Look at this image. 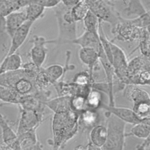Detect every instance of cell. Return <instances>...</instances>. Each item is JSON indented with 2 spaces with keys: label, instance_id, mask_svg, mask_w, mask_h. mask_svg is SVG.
Segmentation results:
<instances>
[{
  "label": "cell",
  "instance_id": "obj_12",
  "mask_svg": "<svg viewBox=\"0 0 150 150\" xmlns=\"http://www.w3.org/2000/svg\"><path fill=\"white\" fill-rule=\"evenodd\" d=\"M0 128L1 130V139L6 145L12 149L20 148L18 136L13 130L4 115L0 113Z\"/></svg>",
  "mask_w": 150,
  "mask_h": 150
},
{
  "label": "cell",
  "instance_id": "obj_7",
  "mask_svg": "<svg viewBox=\"0 0 150 150\" xmlns=\"http://www.w3.org/2000/svg\"><path fill=\"white\" fill-rule=\"evenodd\" d=\"M20 118L16 130V135L36 129L43 121V113L34 110L23 109L19 107Z\"/></svg>",
  "mask_w": 150,
  "mask_h": 150
},
{
  "label": "cell",
  "instance_id": "obj_23",
  "mask_svg": "<svg viewBox=\"0 0 150 150\" xmlns=\"http://www.w3.org/2000/svg\"><path fill=\"white\" fill-rule=\"evenodd\" d=\"M150 134V118L146 119L141 122L134 124L131 128L129 132L126 133V137L134 136L141 139H146L149 137Z\"/></svg>",
  "mask_w": 150,
  "mask_h": 150
},
{
  "label": "cell",
  "instance_id": "obj_31",
  "mask_svg": "<svg viewBox=\"0 0 150 150\" xmlns=\"http://www.w3.org/2000/svg\"><path fill=\"white\" fill-rule=\"evenodd\" d=\"M141 121L150 118V102H141L133 104L132 109Z\"/></svg>",
  "mask_w": 150,
  "mask_h": 150
},
{
  "label": "cell",
  "instance_id": "obj_33",
  "mask_svg": "<svg viewBox=\"0 0 150 150\" xmlns=\"http://www.w3.org/2000/svg\"><path fill=\"white\" fill-rule=\"evenodd\" d=\"M73 83L79 86H93L94 80L92 79L88 72V71H81L77 73L73 78Z\"/></svg>",
  "mask_w": 150,
  "mask_h": 150
},
{
  "label": "cell",
  "instance_id": "obj_35",
  "mask_svg": "<svg viewBox=\"0 0 150 150\" xmlns=\"http://www.w3.org/2000/svg\"><path fill=\"white\" fill-rule=\"evenodd\" d=\"M42 67H38L32 62H29L22 64L21 69L25 76L29 79L34 80L37 74L39 72Z\"/></svg>",
  "mask_w": 150,
  "mask_h": 150
},
{
  "label": "cell",
  "instance_id": "obj_46",
  "mask_svg": "<svg viewBox=\"0 0 150 150\" xmlns=\"http://www.w3.org/2000/svg\"><path fill=\"white\" fill-rule=\"evenodd\" d=\"M0 74H1V70H0Z\"/></svg>",
  "mask_w": 150,
  "mask_h": 150
},
{
  "label": "cell",
  "instance_id": "obj_2",
  "mask_svg": "<svg viewBox=\"0 0 150 150\" xmlns=\"http://www.w3.org/2000/svg\"><path fill=\"white\" fill-rule=\"evenodd\" d=\"M53 8L58 25V36L55 39L46 40V44L57 45L69 44L77 36V22L74 20L70 9L61 2Z\"/></svg>",
  "mask_w": 150,
  "mask_h": 150
},
{
  "label": "cell",
  "instance_id": "obj_19",
  "mask_svg": "<svg viewBox=\"0 0 150 150\" xmlns=\"http://www.w3.org/2000/svg\"><path fill=\"white\" fill-rule=\"evenodd\" d=\"M70 99L71 96H58V97L50 100L42 101V103L54 113L65 112L71 110Z\"/></svg>",
  "mask_w": 150,
  "mask_h": 150
},
{
  "label": "cell",
  "instance_id": "obj_45",
  "mask_svg": "<svg viewBox=\"0 0 150 150\" xmlns=\"http://www.w3.org/2000/svg\"><path fill=\"white\" fill-rule=\"evenodd\" d=\"M106 1H112V0H106ZM122 1H123L124 2V1H125V0H122Z\"/></svg>",
  "mask_w": 150,
  "mask_h": 150
},
{
  "label": "cell",
  "instance_id": "obj_9",
  "mask_svg": "<svg viewBox=\"0 0 150 150\" xmlns=\"http://www.w3.org/2000/svg\"><path fill=\"white\" fill-rule=\"evenodd\" d=\"M145 70H150L149 57L141 55L128 62L127 73L129 84L134 85L138 75Z\"/></svg>",
  "mask_w": 150,
  "mask_h": 150
},
{
  "label": "cell",
  "instance_id": "obj_3",
  "mask_svg": "<svg viewBox=\"0 0 150 150\" xmlns=\"http://www.w3.org/2000/svg\"><path fill=\"white\" fill-rule=\"evenodd\" d=\"M107 138L102 150H124L125 145L126 123L106 112Z\"/></svg>",
  "mask_w": 150,
  "mask_h": 150
},
{
  "label": "cell",
  "instance_id": "obj_24",
  "mask_svg": "<svg viewBox=\"0 0 150 150\" xmlns=\"http://www.w3.org/2000/svg\"><path fill=\"white\" fill-rule=\"evenodd\" d=\"M149 28H141L139 36L138 39L139 42L138 45L134 50H133L130 54H132L135 50L139 49L141 53V55L146 57H149Z\"/></svg>",
  "mask_w": 150,
  "mask_h": 150
},
{
  "label": "cell",
  "instance_id": "obj_28",
  "mask_svg": "<svg viewBox=\"0 0 150 150\" xmlns=\"http://www.w3.org/2000/svg\"><path fill=\"white\" fill-rule=\"evenodd\" d=\"M85 30L98 36V28L101 21L90 11L83 19Z\"/></svg>",
  "mask_w": 150,
  "mask_h": 150
},
{
  "label": "cell",
  "instance_id": "obj_26",
  "mask_svg": "<svg viewBox=\"0 0 150 150\" xmlns=\"http://www.w3.org/2000/svg\"><path fill=\"white\" fill-rule=\"evenodd\" d=\"M21 97L13 88L0 85V100L5 103L18 104Z\"/></svg>",
  "mask_w": 150,
  "mask_h": 150
},
{
  "label": "cell",
  "instance_id": "obj_21",
  "mask_svg": "<svg viewBox=\"0 0 150 150\" xmlns=\"http://www.w3.org/2000/svg\"><path fill=\"white\" fill-rule=\"evenodd\" d=\"M22 59L21 55L16 52L6 56L0 64L1 74L11 71L18 70L21 69Z\"/></svg>",
  "mask_w": 150,
  "mask_h": 150
},
{
  "label": "cell",
  "instance_id": "obj_30",
  "mask_svg": "<svg viewBox=\"0 0 150 150\" xmlns=\"http://www.w3.org/2000/svg\"><path fill=\"white\" fill-rule=\"evenodd\" d=\"M102 96L100 91L92 88L86 98V108L97 110L101 105Z\"/></svg>",
  "mask_w": 150,
  "mask_h": 150
},
{
  "label": "cell",
  "instance_id": "obj_6",
  "mask_svg": "<svg viewBox=\"0 0 150 150\" xmlns=\"http://www.w3.org/2000/svg\"><path fill=\"white\" fill-rule=\"evenodd\" d=\"M141 29L133 25L129 22V19L121 16L120 22L114 29L111 30V32L114 36L113 40L131 43L138 40Z\"/></svg>",
  "mask_w": 150,
  "mask_h": 150
},
{
  "label": "cell",
  "instance_id": "obj_1",
  "mask_svg": "<svg viewBox=\"0 0 150 150\" xmlns=\"http://www.w3.org/2000/svg\"><path fill=\"white\" fill-rule=\"evenodd\" d=\"M79 114L70 110L54 113L52 120V150H59L79 131Z\"/></svg>",
  "mask_w": 150,
  "mask_h": 150
},
{
  "label": "cell",
  "instance_id": "obj_40",
  "mask_svg": "<svg viewBox=\"0 0 150 150\" xmlns=\"http://www.w3.org/2000/svg\"><path fill=\"white\" fill-rule=\"evenodd\" d=\"M21 150H43V146L38 141L37 142L22 148Z\"/></svg>",
  "mask_w": 150,
  "mask_h": 150
},
{
  "label": "cell",
  "instance_id": "obj_42",
  "mask_svg": "<svg viewBox=\"0 0 150 150\" xmlns=\"http://www.w3.org/2000/svg\"><path fill=\"white\" fill-rule=\"evenodd\" d=\"M6 32L5 17L0 15V35Z\"/></svg>",
  "mask_w": 150,
  "mask_h": 150
},
{
  "label": "cell",
  "instance_id": "obj_11",
  "mask_svg": "<svg viewBox=\"0 0 150 150\" xmlns=\"http://www.w3.org/2000/svg\"><path fill=\"white\" fill-rule=\"evenodd\" d=\"M34 22L26 21L19 27L11 37V43L6 56L16 52L27 39Z\"/></svg>",
  "mask_w": 150,
  "mask_h": 150
},
{
  "label": "cell",
  "instance_id": "obj_34",
  "mask_svg": "<svg viewBox=\"0 0 150 150\" xmlns=\"http://www.w3.org/2000/svg\"><path fill=\"white\" fill-rule=\"evenodd\" d=\"M70 108L71 110L78 114L86 109V97L80 95L71 96L70 99Z\"/></svg>",
  "mask_w": 150,
  "mask_h": 150
},
{
  "label": "cell",
  "instance_id": "obj_10",
  "mask_svg": "<svg viewBox=\"0 0 150 150\" xmlns=\"http://www.w3.org/2000/svg\"><path fill=\"white\" fill-rule=\"evenodd\" d=\"M99 108L103 109L105 110L107 112L117 117L126 124L128 123L134 125L142 121L136 116L133 110L129 108L118 107H115V105L110 106L103 103L101 104Z\"/></svg>",
  "mask_w": 150,
  "mask_h": 150
},
{
  "label": "cell",
  "instance_id": "obj_39",
  "mask_svg": "<svg viewBox=\"0 0 150 150\" xmlns=\"http://www.w3.org/2000/svg\"><path fill=\"white\" fill-rule=\"evenodd\" d=\"M74 150H102L101 148H100L90 142L86 145H79L74 148Z\"/></svg>",
  "mask_w": 150,
  "mask_h": 150
},
{
  "label": "cell",
  "instance_id": "obj_41",
  "mask_svg": "<svg viewBox=\"0 0 150 150\" xmlns=\"http://www.w3.org/2000/svg\"><path fill=\"white\" fill-rule=\"evenodd\" d=\"M81 0H61V3L65 6L71 8L77 3H79Z\"/></svg>",
  "mask_w": 150,
  "mask_h": 150
},
{
  "label": "cell",
  "instance_id": "obj_43",
  "mask_svg": "<svg viewBox=\"0 0 150 150\" xmlns=\"http://www.w3.org/2000/svg\"><path fill=\"white\" fill-rule=\"evenodd\" d=\"M86 2H87V4H88V5L89 6L90 5H91V4H93V2H94L95 1H96L97 0H84Z\"/></svg>",
  "mask_w": 150,
  "mask_h": 150
},
{
  "label": "cell",
  "instance_id": "obj_14",
  "mask_svg": "<svg viewBox=\"0 0 150 150\" xmlns=\"http://www.w3.org/2000/svg\"><path fill=\"white\" fill-rule=\"evenodd\" d=\"M6 32L11 38L15 32L26 21L25 10L13 12L5 17Z\"/></svg>",
  "mask_w": 150,
  "mask_h": 150
},
{
  "label": "cell",
  "instance_id": "obj_29",
  "mask_svg": "<svg viewBox=\"0 0 150 150\" xmlns=\"http://www.w3.org/2000/svg\"><path fill=\"white\" fill-rule=\"evenodd\" d=\"M89 11V6L84 0H81L70 9L71 15L76 22L83 21Z\"/></svg>",
  "mask_w": 150,
  "mask_h": 150
},
{
  "label": "cell",
  "instance_id": "obj_15",
  "mask_svg": "<svg viewBox=\"0 0 150 150\" xmlns=\"http://www.w3.org/2000/svg\"><path fill=\"white\" fill-rule=\"evenodd\" d=\"M99 115L96 110L86 108L79 114V129H90L98 124Z\"/></svg>",
  "mask_w": 150,
  "mask_h": 150
},
{
  "label": "cell",
  "instance_id": "obj_36",
  "mask_svg": "<svg viewBox=\"0 0 150 150\" xmlns=\"http://www.w3.org/2000/svg\"><path fill=\"white\" fill-rule=\"evenodd\" d=\"M129 22L136 27L139 28H149L150 23V16L149 11H147L144 15L137 16L134 18L129 19Z\"/></svg>",
  "mask_w": 150,
  "mask_h": 150
},
{
  "label": "cell",
  "instance_id": "obj_16",
  "mask_svg": "<svg viewBox=\"0 0 150 150\" xmlns=\"http://www.w3.org/2000/svg\"><path fill=\"white\" fill-rule=\"evenodd\" d=\"M12 88L21 96L35 94L38 91L35 87L34 80L25 76L23 71L14 83Z\"/></svg>",
  "mask_w": 150,
  "mask_h": 150
},
{
  "label": "cell",
  "instance_id": "obj_4",
  "mask_svg": "<svg viewBox=\"0 0 150 150\" xmlns=\"http://www.w3.org/2000/svg\"><path fill=\"white\" fill-rule=\"evenodd\" d=\"M88 6L90 11L101 22L110 24L111 30L114 29L120 22L121 16L110 1L97 0Z\"/></svg>",
  "mask_w": 150,
  "mask_h": 150
},
{
  "label": "cell",
  "instance_id": "obj_13",
  "mask_svg": "<svg viewBox=\"0 0 150 150\" xmlns=\"http://www.w3.org/2000/svg\"><path fill=\"white\" fill-rule=\"evenodd\" d=\"M79 57L80 61L87 66L89 75L94 80V70L99 63L98 52L93 48H80L79 51Z\"/></svg>",
  "mask_w": 150,
  "mask_h": 150
},
{
  "label": "cell",
  "instance_id": "obj_17",
  "mask_svg": "<svg viewBox=\"0 0 150 150\" xmlns=\"http://www.w3.org/2000/svg\"><path fill=\"white\" fill-rule=\"evenodd\" d=\"M69 44L79 45L80 46V48H93L98 52L101 46L98 36L95 35L87 30H85L80 36L77 37L76 39L71 40Z\"/></svg>",
  "mask_w": 150,
  "mask_h": 150
},
{
  "label": "cell",
  "instance_id": "obj_5",
  "mask_svg": "<svg viewBox=\"0 0 150 150\" xmlns=\"http://www.w3.org/2000/svg\"><path fill=\"white\" fill-rule=\"evenodd\" d=\"M110 47L111 50V63L116 77L122 83L125 85L129 84L127 73L128 61L124 51L111 40H110Z\"/></svg>",
  "mask_w": 150,
  "mask_h": 150
},
{
  "label": "cell",
  "instance_id": "obj_20",
  "mask_svg": "<svg viewBox=\"0 0 150 150\" xmlns=\"http://www.w3.org/2000/svg\"><path fill=\"white\" fill-rule=\"evenodd\" d=\"M29 0H0V15L6 17L9 14L25 8Z\"/></svg>",
  "mask_w": 150,
  "mask_h": 150
},
{
  "label": "cell",
  "instance_id": "obj_18",
  "mask_svg": "<svg viewBox=\"0 0 150 150\" xmlns=\"http://www.w3.org/2000/svg\"><path fill=\"white\" fill-rule=\"evenodd\" d=\"M124 90L126 97L133 104L141 102H150L148 93L142 88H139L135 85L127 84Z\"/></svg>",
  "mask_w": 150,
  "mask_h": 150
},
{
  "label": "cell",
  "instance_id": "obj_38",
  "mask_svg": "<svg viewBox=\"0 0 150 150\" xmlns=\"http://www.w3.org/2000/svg\"><path fill=\"white\" fill-rule=\"evenodd\" d=\"M61 0H29L30 3L36 4L46 8H54L60 2Z\"/></svg>",
  "mask_w": 150,
  "mask_h": 150
},
{
  "label": "cell",
  "instance_id": "obj_8",
  "mask_svg": "<svg viewBox=\"0 0 150 150\" xmlns=\"http://www.w3.org/2000/svg\"><path fill=\"white\" fill-rule=\"evenodd\" d=\"M33 46L30 50V57L31 62L39 67H42L45 63L47 54L46 39L45 37L35 35L30 40Z\"/></svg>",
  "mask_w": 150,
  "mask_h": 150
},
{
  "label": "cell",
  "instance_id": "obj_32",
  "mask_svg": "<svg viewBox=\"0 0 150 150\" xmlns=\"http://www.w3.org/2000/svg\"><path fill=\"white\" fill-rule=\"evenodd\" d=\"M34 83L38 90H46L51 84L49 77L42 67L34 79Z\"/></svg>",
  "mask_w": 150,
  "mask_h": 150
},
{
  "label": "cell",
  "instance_id": "obj_22",
  "mask_svg": "<svg viewBox=\"0 0 150 150\" xmlns=\"http://www.w3.org/2000/svg\"><path fill=\"white\" fill-rule=\"evenodd\" d=\"M107 138V128L101 124H97L90 129V142L101 148L104 145Z\"/></svg>",
  "mask_w": 150,
  "mask_h": 150
},
{
  "label": "cell",
  "instance_id": "obj_27",
  "mask_svg": "<svg viewBox=\"0 0 150 150\" xmlns=\"http://www.w3.org/2000/svg\"><path fill=\"white\" fill-rule=\"evenodd\" d=\"M24 10L27 20L35 22L36 20L42 17L45 8L40 5L30 3L25 8Z\"/></svg>",
  "mask_w": 150,
  "mask_h": 150
},
{
  "label": "cell",
  "instance_id": "obj_37",
  "mask_svg": "<svg viewBox=\"0 0 150 150\" xmlns=\"http://www.w3.org/2000/svg\"><path fill=\"white\" fill-rule=\"evenodd\" d=\"M150 83V70L142 71L137 77L134 85L137 86H149Z\"/></svg>",
  "mask_w": 150,
  "mask_h": 150
},
{
  "label": "cell",
  "instance_id": "obj_44",
  "mask_svg": "<svg viewBox=\"0 0 150 150\" xmlns=\"http://www.w3.org/2000/svg\"><path fill=\"white\" fill-rule=\"evenodd\" d=\"M135 150H145V149H143L142 148H140L139 146H138V145L137 146V148H136V149Z\"/></svg>",
  "mask_w": 150,
  "mask_h": 150
},
{
  "label": "cell",
  "instance_id": "obj_25",
  "mask_svg": "<svg viewBox=\"0 0 150 150\" xmlns=\"http://www.w3.org/2000/svg\"><path fill=\"white\" fill-rule=\"evenodd\" d=\"M125 2L127 6L124 9V12L128 16L131 15L139 16L148 11L146 10L141 0H125Z\"/></svg>",
  "mask_w": 150,
  "mask_h": 150
}]
</instances>
